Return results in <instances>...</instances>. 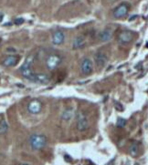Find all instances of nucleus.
Listing matches in <instances>:
<instances>
[{"mask_svg": "<svg viewBox=\"0 0 148 165\" xmlns=\"http://www.w3.org/2000/svg\"><path fill=\"white\" fill-rule=\"evenodd\" d=\"M34 63V56L33 55H29L27 57V59L25 60L24 64L20 67L19 71L22 74V76L25 79H27V80H30L32 76L34 75V71L32 70L31 67Z\"/></svg>", "mask_w": 148, "mask_h": 165, "instance_id": "f257e3e1", "label": "nucleus"}, {"mask_svg": "<svg viewBox=\"0 0 148 165\" xmlns=\"http://www.w3.org/2000/svg\"><path fill=\"white\" fill-rule=\"evenodd\" d=\"M29 143L33 150H41L47 145V138L41 134H33L29 139Z\"/></svg>", "mask_w": 148, "mask_h": 165, "instance_id": "f03ea898", "label": "nucleus"}, {"mask_svg": "<svg viewBox=\"0 0 148 165\" xmlns=\"http://www.w3.org/2000/svg\"><path fill=\"white\" fill-rule=\"evenodd\" d=\"M62 59L60 55L57 54H51L49 55V57L46 59V67L48 68V70H56L61 64H62Z\"/></svg>", "mask_w": 148, "mask_h": 165, "instance_id": "7ed1b4c3", "label": "nucleus"}, {"mask_svg": "<svg viewBox=\"0 0 148 165\" xmlns=\"http://www.w3.org/2000/svg\"><path fill=\"white\" fill-rule=\"evenodd\" d=\"M89 128V119L81 111L77 113V129L80 131H85Z\"/></svg>", "mask_w": 148, "mask_h": 165, "instance_id": "20e7f679", "label": "nucleus"}, {"mask_svg": "<svg viewBox=\"0 0 148 165\" xmlns=\"http://www.w3.org/2000/svg\"><path fill=\"white\" fill-rule=\"evenodd\" d=\"M134 39V33L130 30H123L118 36V41L122 45H127Z\"/></svg>", "mask_w": 148, "mask_h": 165, "instance_id": "39448f33", "label": "nucleus"}, {"mask_svg": "<svg viewBox=\"0 0 148 165\" xmlns=\"http://www.w3.org/2000/svg\"><path fill=\"white\" fill-rule=\"evenodd\" d=\"M42 102L39 99H32L28 104H27V110L31 114H38L41 109H42Z\"/></svg>", "mask_w": 148, "mask_h": 165, "instance_id": "423d86ee", "label": "nucleus"}, {"mask_svg": "<svg viewBox=\"0 0 148 165\" xmlns=\"http://www.w3.org/2000/svg\"><path fill=\"white\" fill-rule=\"evenodd\" d=\"M128 11H129V6L125 3H122L113 10L112 15L115 18H122L128 14Z\"/></svg>", "mask_w": 148, "mask_h": 165, "instance_id": "0eeeda50", "label": "nucleus"}, {"mask_svg": "<svg viewBox=\"0 0 148 165\" xmlns=\"http://www.w3.org/2000/svg\"><path fill=\"white\" fill-rule=\"evenodd\" d=\"M81 69L82 74H84V75H90V74H91V72L93 70V65H92L91 60L90 59H88V58H85V59H82Z\"/></svg>", "mask_w": 148, "mask_h": 165, "instance_id": "6e6552de", "label": "nucleus"}, {"mask_svg": "<svg viewBox=\"0 0 148 165\" xmlns=\"http://www.w3.org/2000/svg\"><path fill=\"white\" fill-rule=\"evenodd\" d=\"M94 60H95V63L98 66V68H103L106 66V64L108 62V57L106 54H104L102 52H98L94 56Z\"/></svg>", "mask_w": 148, "mask_h": 165, "instance_id": "1a4fd4ad", "label": "nucleus"}, {"mask_svg": "<svg viewBox=\"0 0 148 165\" xmlns=\"http://www.w3.org/2000/svg\"><path fill=\"white\" fill-rule=\"evenodd\" d=\"M30 81L36 83H48L49 81V77L45 73H34Z\"/></svg>", "mask_w": 148, "mask_h": 165, "instance_id": "9d476101", "label": "nucleus"}, {"mask_svg": "<svg viewBox=\"0 0 148 165\" xmlns=\"http://www.w3.org/2000/svg\"><path fill=\"white\" fill-rule=\"evenodd\" d=\"M64 41H65V35L62 31L59 30L54 32V34L52 36V43L54 45H57V46L62 45L64 43Z\"/></svg>", "mask_w": 148, "mask_h": 165, "instance_id": "9b49d317", "label": "nucleus"}, {"mask_svg": "<svg viewBox=\"0 0 148 165\" xmlns=\"http://www.w3.org/2000/svg\"><path fill=\"white\" fill-rule=\"evenodd\" d=\"M113 35V32L111 28H105L99 34V39L101 42H107L111 39Z\"/></svg>", "mask_w": 148, "mask_h": 165, "instance_id": "f8f14e48", "label": "nucleus"}, {"mask_svg": "<svg viewBox=\"0 0 148 165\" xmlns=\"http://www.w3.org/2000/svg\"><path fill=\"white\" fill-rule=\"evenodd\" d=\"M18 57L17 56H14V55H11V56H8L7 57L6 59L3 60L2 64L5 66V67H14L17 64L18 62Z\"/></svg>", "mask_w": 148, "mask_h": 165, "instance_id": "ddd939ff", "label": "nucleus"}, {"mask_svg": "<svg viewBox=\"0 0 148 165\" xmlns=\"http://www.w3.org/2000/svg\"><path fill=\"white\" fill-rule=\"evenodd\" d=\"M84 46H85V38L83 36H79L74 39L73 44H72L73 49H79Z\"/></svg>", "mask_w": 148, "mask_h": 165, "instance_id": "4468645a", "label": "nucleus"}, {"mask_svg": "<svg viewBox=\"0 0 148 165\" xmlns=\"http://www.w3.org/2000/svg\"><path fill=\"white\" fill-rule=\"evenodd\" d=\"M73 108L70 107V108H68L67 109L64 110V112H63V114H62V119H63L64 120H70V119H72V118L73 117Z\"/></svg>", "mask_w": 148, "mask_h": 165, "instance_id": "2eb2a0df", "label": "nucleus"}, {"mask_svg": "<svg viewBox=\"0 0 148 165\" xmlns=\"http://www.w3.org/2000/svg\"><path fill=\"white\" fill-rule=\"evenodd\" d=\"M129 153L131 154V156L133 157H136L138 155L139 153V147H138V144L136 142H133L130 146V149H129Z\"/></svg>", "mask_w": 148, "mask_h": 165, "instance_id": "dca6fc26", "label": "nucleus"}, {"mask_svg": "<svg viewBox=\"0 0 148 165\" xmlns=\"http://www.w3.org/2000/svg\"><path fill=\"white\" fill-rule=\"evenodd\" d=\"M8 130V124L5 119H2L0 122V134H5Z\"/></svg>", "mask_w": 148, "mask_h": 165, "instance_id": "f3484780", "label": "nucleus"}, {"mask_svg": "<svg viewBox=\"0 0 148 165\" xmlns=\"http://www.w3.org/2000/svg\"><path fill=\"white\" fill-rule=\"evenodd\" d=\"M126 123H127V120H126V119H124L123 118H119L117 119L116 125H117L118 128H123V127H125Z\"/></svg>", "mask_w": 148, "mask_h": 165, "instance_id": "a211bd4d", "label": "nucleus"}, {"mask_svg": "<svg viewBox=\"0 0 148 165\" xmlns=\"http://www.w3.org/2000/svg\"><path fill=\"white\" fill-rule=\"evenodd\" d=\"M14 23L15 25H21V24L24 23V19H23V17H17L15 19Z\"/></svg>", "mask_w": 148, "mask_h": 165, "instance_id": "6ab92c4d", "label": "nucleus"}, {"mask_svg": "<svg viewBox=\"0 0 148 165\" xmlns=\"http://www.w3.org/2000/svg\"><path fill=\"white\" fill-rule=\"evenodd\" d=\"M115 109H116L117 110H120V111H122L123 109L122 104H120V103H115Z\"/></svg>", "mask_w": 148, "mask_h": 165, "instance_id": "aec40b11", "label": "nucleus"}, {"mask_svg": "<svg viewBox=\"0 0 148 165\" xmlns=\"http://www.w3.org/2000/svg\"><path fill=\"white\" fill-rule=\"evenodd\" d=\"M1 42H2V40H1V39H0V45H1Z\"/></svg>", "mask_w": 148, "mask_h": 165, "instance_id": "412c9836", "label": "nucleus"}, {"mask_svg": "<svg viewBox=\"0 0 148 165\" xmlns=\"http://www.w3.org/2000/svg\"><path fill=\"white\" fill-rule=\"evenodd\" d=\"M111 1H112V2H114V1H116V0H111Z\"/></svg>", "mask_w": 148, "mask_h": 165, "instance_id": "4be33fe9", "label": "nucleus"}, {"mask_svg": "<svg viewBox=\"0 0 148 165\" xmlns=\"http://www.w3.org/2000/svg\"><path fill=\"white\" fill-rule=\"evenodd\" d=\"M22 165H28V164H22Z\"/></svg>", "mask_w": 148, "mask_h": 165, "instance_id": "5701e85b", "label": "nucleus"}, {"mask_svg": "<svg viewBox=\"0 0 148 165\" xmlns=\"http://www.w3.org/2000/svg\"><path fill=\"white\" fill-rule=\"evenodd\" d=\"M90 165H92V164H90Z\"/></svg>", "mask_w": 148, "mask_h": 165, "instance_id": "b1692460", "label": "nucleus"}]
</instances>
